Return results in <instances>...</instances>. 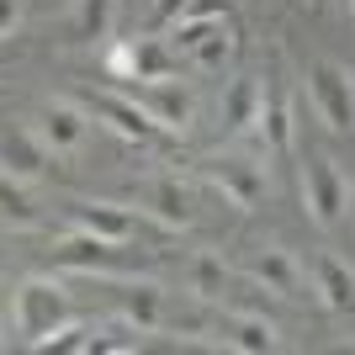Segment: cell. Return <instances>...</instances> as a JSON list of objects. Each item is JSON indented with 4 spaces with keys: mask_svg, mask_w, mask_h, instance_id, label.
<instances>
[{
    "mask_svg": "<svg viewBox=\"0 0 355 355\" xmlns=\"http://www.w3.org/2000/svg\"><path fill=\"white\" fill-rule=\"evenodd\" d=\"M138 207L154 212L159 223H170V228H186L191 223V191L180 186V175H154L138 186Z\"/></svg>",
    "mask_w": 355,
    "mask_h": 355,
    "instance_id": "9",
    "label": "cell"
},
{
    "mask_svg": "<svg viewBox=\"0 0 355 355\" xmlns=\"http://www.w3.org/2000/svg\"><path fill=\"white\" fill-rule=\"evenodd\" d=\"M350 6H355V0H350Z\"/></svg>",
    "mask_w": 355,
    "mask_h": 355,
    "instance_id": "27",
    "label": "cell"
},
{
    "mask_svg": "<svg viewBox=\"0 0 355 355\" xmlns=\"http://www.w3.org/2000/svg\"><path fill=\"white\" fill-rule=\"evenodd\" d=\"M74 228H85L96 239H112V244H128L133 239V212L128 207H106V202H69Z\"/></svg>",
    "mask_w": 355,
    "mask_h": 355,
    "instance_id": "14",
    "label": "cell"
},
{
    "mask_svg": "<svg viewBox=\"0 0 355 355\" xmlns=\"http://www.w3.org/2000/svg\"><path fill=\"white\" fill-rule=\"evenodd\" d=\"M218 334L234 345V350H250V355H266V350L282 345L276 324L260 318V313H223V318H218Z\"/></svg>",
    "mask_w": 355,
    "mask_h": 355,
    "instance_id": "12",
    "label": "cell"
},
{
    "mask_svg": "<svg viewBox=\"0 0 355 355\" xmlns=\"http://www.w3.org/2000/svg\"><path fill=\"white\" fill-rule=\"evenodd\" d=\"M260 138H266L270 154H286L292 148V101H286V90L282 85H270L266 96H260Z\"/></svg>",
    "mask_w": 355,
    "mask_h": 355,
    "instance_id": "15",
    "label": "cell"
},
{
    "mask_svg": "<svg viewBox=\"0 0 355 355\" xmlns=\"http://www.w3.org/2000/svg\"><path fill=\"white\" fill-rule=\"evenodd\" d=\"M207 180L228 196V207H239V212H250L254 202L266 196V170L254 159H244V154H218V159H207Z\"/></svg>",
    "mask_w": 355,
    "mask_h": 355,
    "instance_id": "4",
    "label": "cell"
},
{
    "mask_svg": "<svg viewBox=\"0 0 355 355\" xmlns=\"http://www.w3.org/2000/svg\"><path fill=\"white\" fill-rule=\"evenodd\" d=\"M53 324H64V286L43 282V276L21 282V286H16V334H27V345H32Z\"/></svg>",
    "mask_w": 355,
    "mask_h": 355,
    "instance_id": "3",
    "label": "cell"
},
{
    "mask_svg": "<svg viewBox=\"0 0 355 355\" xmlns=\"http://www.w3.org/2000/svg\"><path fill=\"white\" fill-rule=\"evenodd\" d=\"M53 266H69V270H96V276H112V270H122V254L112 239H96V234H80L64 239L59 250H53Z\"/></svg>",
    "mask_w": 355,
    "mask_h": 355,
    "instance_id": "8",
    "label": "cell"
},
{
    "mask_svg": "<svg viewBox=\"0 0 355 355\" xmlns=\"http://www.w3.org/2000/svg\"><path fill=\"white\" fill-rule=\"evenodd\" d=\"M48 170V144L37 133H11L0 138V175L11 180H37Z\"/></svg>",
    "mask_w": 355,
    "mask_h": 355,
    "instance_id": "13",
    "label": "cell"
},
{
    "mask_svg": "<svg viewBox=\"0 0 355 355\" xmlns=\"http://www.w3.org/2000/svg\"><path fill=\"white\" fill-rule=\"evenodd\" d=\"M16 16H21V0H0V37L16 27Z\"/></svg>",
    "mask_w": 355,
    "mask_h": 355,
    "instance_id": "25",
    "label": "cell"
},
{
    "mask_svg": "<svg viewBox=\"0 0 355 355\" xmlns=\"http://www.w3.org/2000/svg\"><path fill=\"white\" fill-rule=\"evenodd\" d=\"M37 138H43L53 154H74L80 138H85V112L69 101H48L43 117H37Z\"/></svg>",
    "mask_w": 355,
    "mask_h": 355,
    "instance_id": "11",
    "label": "cell"
},
{
    "mask_svg": "<svg viewBox=\"0 0 355 355\" xmlns=\"http://www.w3.org/2000/svg\"><path fill=\"white\" fill-rule=\"evenodd\" d=\"M159 286L154 282H138V286H122V313H128V324L144 334V329H154L159 324Z\"/></svg>",
    "mask_w": 355,
    "mask_h": 355,
    "instance_id": "19",
    "label": "cell"
},
{
    "mask_svg": "<svg viewBox=\"0 0 355 355\" xmlns=\"http://www.w3.org/2000/svg\"><path fill=\"white\" fill-rule=\"evenodd\" d=\"M112 32V0H80V16H74V37L80 43H96Z\"/></svg>",
    "mask_w": 355,
    "mask_h": 355,
    "instance_id": "21",
    "label": "cell"
},
{
    "mask_svg": "<svg viewBox=\"0 0 355 355\" xmlns=\"http://www.w3.org/2000/svg\"><path fill=\"white\" fill-rule=\"evenodd\" d=\"M228 59H234V32H228V27H223V32H212L207 43H202V48L191 53V64H196V69H223Z\"/></svg>",
    "mask_w": 355,
    "mask_h": 355,
    "instance_id": "24",
    "label": "cell"
},
{
    "mask_svg": "<svg viewBox=\"0 0 355 355\" xmlns=\"http://www.w3.org/2000/svg\"><path fill=\"white\" fill-rule=\"evenodd\" d=\"M228 27V21H223V16H186V21H170V37H164V43H170V53H186V59H191L196 48L207 43L212 32H223Z\"/></svg>",
    "mask_w": 355,
    "mask_h": 355,
    "instance_id": "18",
    "label": "cell"
},
{
    "mask_svg": "<svg viewBox=\"0 0 355 355\" xmlns=\"http://www.w3.org/2000/svg\"><path fill=\"white\" fill-rule=\"evenodd\" d=\"M302 196H308V212H313V223L334 228V223L345 218L350 186H345V175L334 170V159H324V154H308V159H302Z\"/></svg>",
    "mask_w": 355,
    "mask_h": 355,
    "instance_id": "2",
    "label": "cell"
},
{
    "mask_svg": "<svg viewBox=\"0 0 355 355\" xmlns=\"http://www.w3.org/2000/svg\"><path fill=\"white\" fill-rule=\"evenodd\" d=\"M313 297L334 313H355V270L334 254H313Z\"/></svg>",
    "mask_w": 355,
    "mask_h": 355,
    "instance_id": "10",
    "label": "cell"
},
{
    "mask_svg": "<svg viewBox=\"0 0 355 355\" xmlns=\"http://www.w3.org/2000/svg\"><path fill=\"white\" fill-rule=\"evenodd\" d=\"M32 350H90V324H53L32 340Z\"/></svg>",
    "mask_w": 355,
    "mask_h": 355,
    "instance_id": "22",
    "label": "cell"
},
{
    "mask_svg": "<svg viewBox=\"0 0 355 355\" xmlns=\"http://www.w3.org/2000/svg\"><path fill=\"white\" fill-rule=\"evenodd\" d=\"M308 90H313V106H318L329 133H350L355 128V74L334 59H318V64H308Z\"/></svg>",
    "mask_w": 355,
    "mask_h": 355,
    "instance_id": "1",
    "label": "cell"
},
{
    "mask_svg": "<svg viewBox=\"0 0 355 355\" xmlns=\"http://www.w3.org/2000/svg\"><path fill=\"white\" fill-rule=\"evenodd\" d=\"M90 112H96L112 133H122L128 144H154V138L164 133L159 122L148 117L133 96H122V90H96V96H90Z\"/></svg>",
    "mask_w": 355,
    "mask_h": 355,
    "instance_id": "5",
    "label": "cell"
},
{
    "mask_svg": "<svg viewBox=\"0 0 355 355\" xmlns=\"http://www.w3.org/2000/svg\"><path fill=\"white\" fill-rule=\"evenodd\" d=\"M254 276V282L266 286V292H276V297H313V282H308V270L297 266L286 250H260V254H250V266H244Z\"/></svg>",
    "mask_w": 355,
    "mask_h": 355,
    "instance_id": "7",
    "label": "cell"
},
{
    "mask_svg": "<svg viewBox=\"0 0 355 355\" xmlns=\"http://www.w3.org/2000/svg\"><path fill=\"white\" fill-rule=\"evenodd\" d=\"M0 218L21 223V228H32V223H37V212H32L27 191H21V180H11V175H0Z\"/></svg>",
    "mask_w": 355,
    "mask_h": 355,
    "instance_id": "23",
    "label": "cell"
},
{
    "mask_svg": "<svg viewBox=\"0 0 355 355\" xmlns=\"http://www.w3.org/2000/svg\"><path fill=\"white\" fill-rule=\"evenodd\" d=\"M128 96L159 122L164 133H186V128H191V96H186L180 85H170V80H138Z\"/></svg>",
    "mask_w": 355,
    "mask_h": 355,
    "instance_id": "6",
    "label": "cell"
},
{
    "mask_svg": "<svg viewBox=\"0 0 355 355\" xmlns=\"http://www.w3.org/2000/svg\"><path fill=\"white\" fill-rule=\"evenodd\" d=\"M128 53H133L128 80H170V69H175V53L164 37H138V43H128Z\"/></svg>",
    "mask_w": 355,
    "mask_h": 355,
    "instance_id": "17",
    "label": "cell"
},
{
    "mask_svg": "<svg viewBox=\"0 0 355 355\" xmlns=\"http://www.w3.org/2000/svg\"><path fill=\"white\" fill-rule=\"evenodd\" d=\"M191 292L202 297V302H218V297L228 292V266H223L218 254H196L191 260Z\"/></svg>",
    "mask_w": 355,
    "mask_h": 355,
    "instance_id": "20",
    "label": "cell"
},
{
    "mask_svg": "<svg viewBox=\"0 0 355 355\" xmlns=\"http://www.w3.org/2000/svg\"><path fill=\"white\" fill-rule=\"evenodd\" d=\"M6 308H11V292H0V318H6Z\"/></svg>",
    "mask_w": 355,
    "mask_h": 355,
    "instance_id": "26",
    "label": "cell"
},
{
    "mask_svg": "<svg viewBox=\"0 0 355 355\" xmlns=\"http://www.w3.org/2000/svg\"><path fill=\"white\" fill-rule=\"evenodd\" d=\"M260 96H266V85H260V80H234V85H228V96L218 101L223 133H244V128L260 117Z\"/></svg>",
    "mask_w": 355,
    "mask_h": 355,
    "instance_id": "16",
    "label": "cell"
}]
</instances>
